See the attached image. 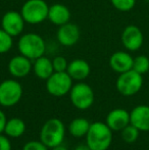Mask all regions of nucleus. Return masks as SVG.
<instances>
[{
    "label": "nucleus",
    "instance_id": "obj_1",
    "mask_svg": "<svg viewBox=\"0 0 149 150\" xmlns=\"http://www.w3.org/2000/svg\"><path fill=\"white\" fill-rule=\"evenodd\" d=\"M85 137L91 150H107L112 142V131L106 122H95L90 125Z\"/></svg>",
    "mask_w": 149,
    "mask_h": 150
},
{
    "label": "nucleus",
    "instance_id": "obj_2",
    "mask_svg": "<svg viewBox=\"0 0 149 150\" xmlns=\"http://www.w3.org/2000/svg\"><path fill=\"white\" fill-rule=\"evenodd\" d=\"M20 54L35 60L44 55L46 43L44 39L37 33H26L20 35L18 42Z\"/></svg>",
    "mask_w": 149,
    "mask_h": 150
},
{
    "label": "nucleus",
    "instance_id": "obj_3",
    "mask_svg": "<svg viewBox=\"0 0 149 150\" xmlns=\"http://www.w3.org/2000/svg\"><path fill=\"white\" fill-rule=\"evenodd\" d=\"M66 136V128L59 119H50L46 120L40 131V141L48 148H53L62 144Z\"/></svg>",
    "mask_w": 149,
    "mask_h": 150
},
{
    "label": "nucleus",
    "instance_id": "obj_4",
    "mask_svg": "<svg viewBox=\"0 0 149 150\" xmlns=\"http://www.w3.org/2000/svg\"><path fill=\"white\" fill-rule=\"evenodd\" d=\"M49 6L45 0H27L20 8V13L25 22L38 25L48 18Z\"/></svg>",
    "mask_w": 149,
    "mask_h": 150
},
{
    "label": "nucleus",
    "instance_id": "obj_5",
    "mask_svg": "<svg viewBox=\"0 0 149 150\" xmlns=\"http://www.w3.org/2000/svg\"><path fill=\"white\" fill-rule=\"evenodd\" d=\"M143 85L142 75L133 69L119 74L117 80V89L124 96H133L138 93Z\"/></svg>",
    "mask_w": 149,
    "mask_h": 150
},
{
    "label": "nucleus",
    "instance_id": "obj_6",
    "mask_svg": "<svg viewBox=\"0 0 149 150\" xmlns=\"http://www.w3.org/2000/svg\"><path fill=\"white\" fill-rule=\"evenodd\" d=\"M73 87V79L66 71H54L46 80V90L54 97L68 94Z\"/></svg>",
    "mask_w": 149,
    "mask_h": 150
},
{
    "label": "nucleus",
    "instance_id": "obj_7",
    "mask_svg": "<svg viewBox=\"0 0 149 150\" xmlns=\"http://www.w3.org/2000/svg\"><path fill=\"white\" fill-rule=\"evenodd\" d=\"M70 99L73 105L78 109L85 110L94 103V91L88 84L80 82L73 85L70 91Z\"/></svg>",
    "mask_w": 149,
    "mask_h": 150
},
{
    "label": "nucleus",
    "instance_id": "obj_8",
    "mask_svg": "<svg viewBox=\"0 0 149 150\" xmlns=\"http://www.w3.org/2000/svg\"><path fill=\"white\" fill-rule=\"evenodd\" d=\"M23 97V87L13 79L4 80L0 83V105L4 107L14 106Z\"/></svg>",
    "mask_w": 149,
    "mask_h": 150
},
{
    "label": "nucleus",
    "instance_id": "obj_9",
    "mask_svg": "<svg viewBox=\"0 0 149 150\" xmlns=\"http://www.w3.org/2000/svg\"><path fill=\"white\" fill-rule=\"evenodd\" d=\"M25 22L22 13L14 10H10L3 14L1 18V27L11 37L20 36L25 29Z\"/></svg>",
    "mask_w": 149,
    "mask_h": 150
},
{
    "label": "nucleus",
    "instance_id": "obj_10",
    "mask_svg": "<svg viewBox=\"0 0 149 150\" xmlns=\"http://www.w3.org/2000/svg\"><path fill=\"white\" fill-rule=\"evenodd\" d=\"M143 33L137 26L130 25L124 29L121 33V43L124 47L130 51H136L140 49L143 44Z\"/></svg>",
    "mask_w": 149,
    "mask_h": 150
},
{
    "label": "nucleus",
    "instance_id": "obj_11",
    "mask_svg": "<svg viewBox=\"0 0 149 150\" xmlns=\"http://www.w3.org/2000/svg\"><path fill=\"white\" fill-rule=\"evenodd\" d=\"M80 37H81L80 28L76 24L70 22L60 26L56 34V38L59 44H61L62 46H66V47L76 45L79 42Z\"/></svg>",
    "mask_w": 149,
    "mask_h": 150
},
{
    "label": "nucleus",
    "instance_id": "obj_12",
    "mask_svg": "<svg viewBox=\"0 0 149 150\" xmlns=\"http://www.w3.org/2000/svg\"><path fill=\"white\" fill-rule=\"evenodd\" d=\"M32 69V60L22 54L13 56L8 62V71L12 77L16 79L27 77Z\"/></svg>",
    "mask_w": 149,
    "mask_h": 150
},
{
    "label": "nucleus",
    "instance_id": "obj_13",
    "mask_svg": "<svg viewBox=\"0 0 149 150\" xmlns=\"http://www.w3.org/2000/svg\"><path fill=\"white\" fill-rule=\"evenodd\" d=\"M130 124L142 132L149 131V106L138 105L130 112Z\"/></svg>",
    "mask_w": 149,
    "mask_h": 150
},
{
    "label": "nucleus",
    "instance_id": "obj_14",
    "mask_svg": "<svg viewBox=\"0 0 149 150\" xmlns=\"http://www.w3.org/2000/svg\"><path fill=\"white\" fill-rule=\"evenodd\" d=\"M105 122L112 131H121L130 125V113L124 108L112 109L106 117Z\"/></svg>",
    "mask_w": 149,
    "mask_h": 150
},
{
    "label": "nucleus",
    "instance_id": "obj_15",
    "mask_svg": "<svg viewBox=\"0 0 149 150\" xmlns=\"http://www.w3.org/2000/svg\"><path fill=\"white\" fill-rule=\"evenodd\" d=\"M133 62L134 58L126 51H117L109 57V67L119 74L133 69Z\"/></svg>",
    "mask_w": 149,
    "mask_h": 150
},
{
    "label": "nucleus",
    "instance_id": "obj_16",
    "mask_svg": "<svg viewBox=\"0 0 149 150\" xmlns=\"http://www.w3.org/2000/svg\"><path fill=\"white\" fill-rule=\"evenodd\" d=\"M66 73L71 76L73 80L81 82L89 77L90 73H91V67L85 59L77 58V59L68 62Z\"/></svg>",
    "mask_w": 149,
    "mask_h": 150
},
{
    "label": "nucleus",
    "instance_id": "obj_17",
    "mask_svg": "<svg viewBox=\"0 0 149 150\" xmlns=\"http://www.w3.org/2000/svg\"><path fill=\"white\" fill-rule=\"evenodd\" d=\"M71 11L66 5L60 3H55L53 5L49 6L48 11V18L50 23L55 26H62L70 22L71 20Z\"/></svg>",
    "mask_w": 149,
    "mask_h": 150
},
{
    "label": "nucleus",
    "instance_id": "obj_18",
    "mask_svg": "<svg viewBox=\"0 0 149 150\" xmlns=\"http://www.w3.org/2000/svg\"><path fill=\"white\" fill-rule=\"evenodd\" d=\"M33 71L37 78L41 80H47L54 73L52 60L44 55L37 58L33 63Z\"/></svg>",
    "mask_w": 149,
    "mask_h": 150
},
{
    "label": "nucleus",
    "instance_id": "obj_19",
    "mask_svg": "<svg viewBox=\"0 0 149 150\" xmlns=\"http://www.w3.org/2000/svg\"><path fill=\"white\" fill-rule=\"evenodd\" d=\"M26 131V124L20 117H12L6 122L4 133L10 138H18Z\"/></svg>",
    "mask_w": 149,
    "mask_h": 150
},
{
    "label": "nucleus",
    "instance_id": "obj_20",
    "mask_svg": "<svg viewBox=\"0 0 149 150\" xmlns=\"http://www.w3.org/2000/svg\"><path fill=\"white\" fill-rule=\"evenodd\" d=\"M89 120L85 117H77L73 120L68 125V132L75 138H81L87 135L90 128Z\"/></svg>",
    "mask_w": 149,
    "mask_h": 150
},
{
    "label": "nucleus",
    "instance_id": "obj_21",
    "mask_svg": "<svg viewBox=\"0 0 149 150\" xmlns=\"http://www.w3.org/2000/svg\"><path fill=\"white\" fill-rule=\"evenodd\" d=\"M121 132V138H123V140L126 143H130L131 144V143H134L138 139L140 131L136 127H134L133 125L130 124L126 128H124Z\"/></svg>",
    "mask_w": 149,
    "mask_h": 150
},
{
    "label": "nucleus",
    "instance_id": "obj_22",
    "mask_svg": "<svg viewBox=\"0 0 149 150\" xmlns=\"http://www.w3.org/2000/svg\"><path fill=\"white\" fill-rule=\"evenodd\" d=\"M11 36L6 33L3 29H0V54H4L8 52L12 48L13 40Z\"/></svg>",
    "mask_w": 149,
    "mask_h": 150
},
{
    "label": "nucleus",
    "instance_id": "obj_23",
    "mask_svg": "<svg viewBox=\"0 0 149 150\" xmlns=\"http://www.w3.org/2000/svg\"><path fill=\"white\" fill-rule=\"evenodd\" d=\"M133 69L137 73L144 75L149 71V58L146 55H139L134 58Z\"/></svg>",
    "mask_w": 149,
    "mask_h": 150
},
{
    "label": "nucleus",
    "instance_id": "obj_24",
    "mask_svg": "<svg viewBox=\"0 0 149 150\" xmlns=\"http://www.w3.org/2000/svg\"><path fill=\"white\" fill-rule=\"evenodd\" d=\"M115 9L119 11H130L134 8L136 0H110Z\"/></svg>",
    "mask_w": 149,
    "mask_h": 150
},
{
    "label": "nucleus",
    "instance_id": "obj_25",
    "mask_svg": "<svg viewBox=\"0 0 149 150\" xmlns=\"http://www.w3.org/2000/svg\"><path fill=\"white\" fill-rule=\"evenodd\" d=\"M52 64H53L54 71H66L68 69V62L64 56H55L52 59Z\"/></svg>",
    "mask_w": 149,
    "mask_h": 150
},
{
    "label": "nucleus",
    "instance_id": "obj_26",
    "mask_svg": "<svg viewBox=\"0 0 149 150\" xmlns=\"http://www.w3.org/2000/svg\"><path fill=\"white\" fill-rule=\"evenodd\" d=\"M23 150H48V147L42 141H29L23 147Z\"/></svg>",
    "mask_w": 149,
    "mask_h": 150
},
{
    "label": "nucleus",
    "instance_id": "obj_27",
    "mask_svg": "<svg viewBox=\"0 0 149 150\" xmlns=\"http://www.w3.org/2000/svg\"><path fill=\"white\" fill-rule=\"evenodd\" d=\"M0 150H11V143L7 136L0 134Z\"/></svg>",
    "mask_w": 149,
    "mask_h": 150
},
{
    "label": "nucleus",
    "instance_id": "obj_28",
    "mask_svg": "<svg viewBox=\"0 0 149 150\" xmlns=\"http://www.w3.org/2000/svg\"><path fill=\"white\" fill-rule=\"evenodd\" d=\"M6 122H7V119H6L5 113H4L1 109H0V134H2V133L4 132Z\"/></svg>",
    "mask_w": 149,
    "mask_h": 150
},
{
    "label": "nucleus",
    "instance_id": "obj_29",
    "mask_svg": "<svg viewBox=\"0 0 149 150\" xmlns=\"http://www.w3.org/2000/svg\"><path fill=\"white\" fill-rule=\"evenodd\" d=\"M74 150H91V148L87 144H80Z\"/></svg>",
    "mask_w": 149,
    "mask_h": 150
},
{
    "label": "nucleus",
    "instance_id": "obj_30",
    "mask_svg": "<svg viewBox=\"0 0 149 150\" xmlns=\"http://www.w3.org/2000/svg\"><path fill=\"white\" fill-rule=\"evenodd\" d=\"M51 150H68L66 147H64V145H58V146H55V147H53V148H50Z\"/></svg>",
    "mask_w": 149,
    "mask_h": 150
}]
</instances>
